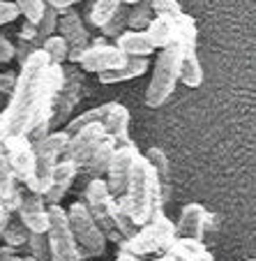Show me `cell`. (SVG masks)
I'll return each instance as SVG.
<instances>
[{
	"instance_id": "7",
	"label": "cell",
	"mask_w": 256,
	"mask_h": 261,
	"mask_svg": "<svg viewBox=\"0 0 256 261\" xmlns=\"http://www.w3.org/2000/svg\"><path fill=\"white\" fill-rule=\"evenodd\" d=\"M111 201H113V197H111V192H108L104 178H93V180L88 182V188H86L83 206L88 208L90 217L95 220V224L99 227V231L104 233V238L120 245L123 238H120L118 229H116L113 220H111Z\"/></svg>"
},
{
	"instance_id": "19",
	"label": "cell",
	"mask_w": 256,
	"mask_h": 261,
	"mask_svg": "<svg viewBox=\"0 0 256 261\" xmlns=\"http://www.w3.org/2000/svg\"><path fill=\"white\" fill-rule=\"evenodd\" d=\"M113 46L123 56H127V58H148V56L155 51L153 46H150V42H148V37H146L143 30H125L123 35L116 37Z\"/></svg>"
},
{
	"instance_id": "45",
	"label": "cell",
	"mask_w": 256,
	"mask_h": 261,
	"mask_svg": "<svg viewBox=\"0 0 256 261\" xmlns=\"http://www.w3.org/2000/svg\"><path fill=\"white\" fill-rule=\"evenodd\" d=\"M5 224H7V220H5V222H0V236H3V229H5Z\"/></svg>"
},
{
	"instance_id": "14",
	"label": "cell",
	"mask_w": 256,
	"mask_h": 261,
	"mask_svg": "<svg viewBox=\"0 0 256 261\" xmlns=\"http://www.w3.org/2000/svg\"><path fill=\"white\" fill-rule=\"evenodd\" d=\"M127 60V56H123L113 44H102V46H93L88 44V49L81 54V69L83 72H93V74H104L111 69H118L120 65ZM76 65V67H79Z\"/></svg>"
},
{
	"instance_id": "18",
	"label": "cell",
	"mask_w": 256,
	"mask_h": 261,
	"mask_svg": "<svg viewBox=\"0 0 256 261\" xmlns=\"http://www.w3.org/2000/svg\"><path fill=\"white\" fill-rule=\"evenodd\" d=\"M58 28H60V37L67 42L69 49H86L90 44L88 30H86L83 21L74 10L65 12L63 19H58Z\"/></svg>"
},
{
	"instance_id": "39",
	"label": "cell",
	"mask_w": 256,
	"mask_h": 261,
	"mask_svg": "<svg viewBox=\"0 0 256 261\" xmlns=\"http://www.w3.org/2000/svg\"><path fill=\"white\" fill-rule=\"evenodd\" d=\"M14 81H16V74H12V72H0V95L14 88Z\"/></svg>"
},
{
	"instance_id": "12",
	"label": "cell",
	"mask_w": 256,
	"mask_h": 261,
	"mask_svg": "<svg viewBox=\"0 0 256 261\" xmlns=\"http://www.w3.org/2000/svg\"><path fill=\"white\" fill-rule=\"evenodd\" d=\"M63 69H65V84L53 102V125L67 120L81 99V81H83V76H81L79 67L76 65H63Z\"/></svg>"
},
{
	"instance_id": "38",
	"label": "cell",
	"mask_w": 256,
	"mask_h": 261,
	"mask_svg": "<svg viewBox=\"0 0 256 261\" xmlns=\"http://www.w3.org/2000/svg\"><path fill=\"white\" fill-rule=\"evenodd\" d=\"M14 51L16 44H12L7 37H0V63H10L14 58Z\"/></svg>"
},
{
	"instance_id": "15",
	"label": "cell",
	"mask_w": 256,
	"mask_h": 261,
	"mask_svg": "<svg viewBox=\"0 0 256 261\" xmlns=\"http://www.w3.org/2000/svg\"><path fill=\"white\" fill-rule=\"evenodd\" d=\"M210 215L201 203H187L180 213V220L176 224V238H192V241H201L203 231H206Z\"/></svg>"
},
{
	"instance_id": "24",
	"label": "cell",
	"mask_w": 256,
	"mask_h": 261,
	"mask_svg": "<svg viewBox=\"0 0 256 261\" xmlns=\"http://www.w3.org/2000/svg\"><path fill=\"white\" fill-rule=\"evenodd\" d=\"M146 37H148L150 46L153 49H166L171 44V37H173V19L168 16H155L148 25H146Z\"/></svg>"
},
{
	"instance_id": "37",
	"label": "cell",
	"mask_w": 256,
	"mask_h": 261,
	"mask_svg": "<svg viewBox=\"0 0 256 261\" xmlns=\"http://www.w3.org/2000/svg\"><path fill=\"white\" fill-rule=\"evenodd\" d=\"M76 3H81V0H44V5L51 7V10H55L58 14H65V12L74 10Z\"/></svg>"
},
{
	"instance_id": "35",
	"label": "cell",
	"mask_w": 256,
	"mask_h": 261,
	"mask_svg": "<svg viewBox=\"0 0 256 261\" xmlns=\"http://www.w3.org/2000/svg\"><path fill=\"white\" fill-rule=\"evenodd\" d=\"M150 12H153L155 16L176 19L178 14H182V7L178 0H150Z\"/></svg>"
},
{
	"instance_id": "4",
	"label": "cell",
	"mask_w": 256,
	"mask_h": 261,
	"mask_svg": "<svg viewBox=\"0 0 256 261\" xmlns=\"http://www.w3.org/2000/svg\"><path fill=\"white\" fill-rule=\"evenodd\" d=\"M185 51L176 44H168L166 49L159 51L153 67L148 90H146V104L150 109H157L173 95L178 84V72H180V60Z\"/></svg>"
},
{
	"instance_id": "21",
	"label": "cell",
	"mask_w": 256,
	"mask_h": 261,
	"mask_svg": "<svg viewBox=\"0 0 256 261\" xmlns=\"http://www.w3.org/2000/svg\"><path fill=\"white\" fill-rule=\"evenodd\" d=\"M171 44L180 46L185 54H187V51H196V21H194V16L182 12V14H178L176 19H173Z\"/></svg>"
},
{
	"instance_id": "1",
	"label": "cell",
	"mask_w": 256,
	"mask_h": 261,
	"mask_svg": "<svg viewBox=\"0 0 256 261\" xmlns=\"http://www.w3.org/2000/svg\"><path fill=\"white\" fill-rule=\"evenodd\" d=\"M49 65V56L42 49H35L21 63L14 88H12L10 104H7L5 111H0V139L25 134L35 111L44 97V76Z\"/></svg>"
},
{
	"instance_id": "23",
	"label": "cell",
	"mask_w": 256,
	"mask_h": 261,
	"mask_svg": "<svg viewBox=\"0 0 256 261\" xmlns=\"http://www.w3.org/2000/svg\"><path fill=\"white\" fill-rule=\"evenodd\" d=\"M113 150H116V141L111 137H106V134H104V139L97 143V148L93 150V155L88 158V162L83 164V169L93 178H104L108 162H111V155H113Z\"/></svg>"
},
{
	"instance_id": "32",
	"label": "cell",
	"mask_w": 256,
	"mask_h": 261,
	"mask_svg": "<svg viewBox=\"0 0 256 261\" xmlns=\"http://www.w3.org/2000/svg\"><path fill=\"white\" fill-rule=\"evenodd\" d=\"M118 7H120V0H95L93 10H90V21L99 28V25H104L111 19V14H113Z\"/></svg>"
},
{
	"instance_id": "46",
	"label": "cell",
	"mask_w": 256,
	"mask_h": 261,
	"mask_svg": "<svg viewBox=\"0 0 256 261\" xmlns=\"http://www.w3.org/2000/svg\"><path fill=\"white\" fill-rule=\"evenodd\" d=\"M247 261H254V259H247Z\"/></svg>"
},
{
	"instance_id": "2",
	"label": "cell",
	"mask_w": 256,
	"mask_h": 261,
	"mask_svg": "<svg viewBox=\"0 0 256 261\" xmlns=\"http://www.w3.org/2000/svg\"><path fill=\"white\" fill-rule=\"evenodd\" d=\"M123 201L136 227H143L155 213H162L164 208V199L159 192L155 171L143 155H138L132 164V171H129L127 185L123 192Z\"/></svg>"
},
{
	"instance_id": "5",
	"label": "cell",
	"mask_w": 256,
	"mask_h": 261,
	"mask_svg": "<svg viewBox=\"0 0 256 261\" xmlns=\"http://www.w3.org/2000/svg\"><path fill=\"white\" fill-rule=\"evenodd\" d=\"M176 241V224L162 213H155L132 238L120 243V250L129 252L134 256H146L153 252H164Z\"/></svg>"
},
{
	"instance_id": "20",
	"label": "cell",
	"mask_w": 256,
	"mask_h": 261,
	"mask_svg": "<svg viewBox=\"0 0 256 261\" xmlns=\"http://www.w3.org/2000/svg\"><path fill=\"white\" fill-rule=\"evenodd\" d=\"M148 160V164L153 167L155 178H157V185H159V192H162L164 203L171 199V167H168V158L164 153L162 148H148V153L143 155Z\"/></svg>"
},
{
	"instance_id": "22",
	"label": "cell",
	"mask_w": 256,
	"mask_h": 261,
	"mask_svg": "<svg viewBox=\"0 0 256 261\" xmlns=\"http://www.w3.org/2000/svg\"><path fill=\"white\" fill-rule=\"evenodd\" d=\"M150 67L148 58H127L118 69H111V72L97 74L99 84H118V81H132L141 74H146Z\"/></svg>"
},
{
	"instance_id": "16",
	"label": "cell",
	"mask_w": 256,
	"mask_h": 261,
	"mask_svg": "<svg viewBox=\"0 0 256 261\" xmlns=\"http://www.w3.org/2000/svg\"><path fill=\"white\" fill-rule=\"evenodd\" d=\"M104 134L111 137L116 141V146H125V143H132L129 139V111L118 102H111V109L106 111L102 120Z\"/></svg>"
},
{
	"instance_id": "8",
	"label": "cell",
	"mask_w": 256,
	"mask_h": 261,
	"mask_svg": "<svg viewBox=\"0 0 256 261\" xmlns=\"http://www.w3.org/2000/svg\"><path fill=\"white\" fill-rule=\"evenodd\" d=\"M49 259L51 261H81L72 231H69L67 213L60 206H49Z\"/></svg>"
},
{
	"instance_id": "44",
	"label": "cell",
	"mask_w": 256,
	"mask_h": 261,
	"mask_svg": "<svg viewBox=\"0 0 256 261\" xmlns=\"http://www.w3.org/2000/svg\"><path fill=\"white\" fill-rule=\"evenodd\" d=\"M196 261H212V254H210V252H206V254H201Z\"/></svg>"
},
{
	"instance_id": "47",
	"label": "cell",
	"mask_w": 256,
	"mask_h": 261,
	"mask_svg": "<svg viewBox=\"0 0 256 261\" xmlns=\"http://www.w3.org/2000/svg\"><path fill=\"white\" fill-rule=\"evenodd\" d=\"M83 261H90V259H83Z\"/></svg>"
},
{
	"instance_id": "34",
	"label": "cell",
	"mask_w": 256,
	"mask_h": 261,
	"mask_svg": "<svg viewBox=\"0 0 256 261\" xmlns=\"http://www.w3.org/2000/svg\"><path fill=\"white\" fill-rule=\"evenodd\" d=\"M28 247H30V256L35 261H49V241H46V233H30Z\"/></svg>"
},
{
	"instance_id": "25",
	"label": "cell",
	"mask_w": 256,
	"mask_h": 261,
	"mask_svg": "<svg viewBox=\"0 0 256 261\" xmlns=\"http://www.w3.org/2000/svg\"><path fill=\"white\" fill-rule=\"evenodd\" d=\"M178 81H182L187 88H198V86L203 84V67H201V63H198L196 51H187V54H182Z\"/></svg>"
},
{
	"instance_id": "10",
	"label": "cell",
	"mask_w": 256,
	"mask_h": 261,
	"mask_svg": "<svg viewBox=\"0 0 256 261\" xmlns=\"http://www.w3.org/2000/svg\"><path fill=\"white\" fill-rule=\"evenodd\" d=\"M138 150L134 143H125V146H116L113 155H111V162L106 167V188L111 192V197H123L125 192V185H127V178L129 171H132V164L134 160L138 158Z\"/></svg>"
},
{
	"instance_id": "33",
	"label": "cell",
	"mask_w": 256,
	"mask_h": 261,
	"mask_svg": "<svg viewBox=\"0 0 256 261\" xmlns=\"http://www.w3.org/2000/svg\"><path fill=\"white\" fill-rule=\"evenodd\" d=\"M14 5L19 7V14L25 16V21L28 23H37L42 16V12H44V0H14Z\"/></svg>"
},
{
	"instance_id": "17",
	"label": "cell",
	"mask_w": 256,
	"mask_h": 261,
	"mask_svg": "<svg viewBox=\"0 0 256 261\" xmlns=\"http://www.w3.org/2000/svg\"><path fill=\"white\" fill-rule=\"evenodd\" d=\"M76 173H79V167L72 164V162H67V160H60V162L55 164L53 178H51V188H49V192L42 197L46 206H58V203L63 201V197L69 190V185L74 182Z\"/></svg>"
},
{
	"instance_id": "11",
	"label": "cell",
	"mask_w": 256,
	"mask_h": 261,
	"mask_svg": "<svg viewBox=\"0 0 256 261\" xmlns=\"http://www.w3.org/2000/svg\"><path fill=\"white\" fill-rule=\"evenodd\" d=\"M104 139V127L102 123H93L81 127L79 132H74L69 137L67 146H65V153L60 160H67V162L76 164V167H83L88 162V158L93 155V150L97 148V143Z\"/></svg>"
},
{
	"instance_id": "28",
	"label": "cell",
	"mask_w": 256,
	"mask_h": 261,
	"mask_svg": "<svg viewBox=\"0 0 256 261\" xmlns=\"http://www.w3.org/2000/svg\"><path fill=\"white\" fill-rule=\"evenodd\" d=\"M153 21L150 12V0H141L127 10V28L129 30H146V25Z\"/></svg>"
},
{
	"instance_id": "13",
	"label": "cell",
	"mask_w": 256,
	"mask_h": 261,
	"mask_svg": "<svg viewBox=\"0 0 256 261\" xmlns=\"http://www.w3.org/2000/svg\"><path fill=\"white\" fill-rule=\"evenodd\" d=\"M19 222L28 229V233H46L49 231V206L40 194L21 192L16 203Z\"/></svg>"
},
{
	"instance_id": "42",
	"label": "cell",
	"mask_w": 256,
	"mask_h": 261,
	"mask_svg": "<svg viewBox=\"0 0 256 261\" xmlns=\"http://www.w3.org/2000/svg\"><path fill=\"white\" fill-rule=\"evenodd\" d=\"M5 220H10V213H7L5 208L0 206V222H5Z\"/></svg>"
},
{
	"instance_id": "43",
	"label": "cell",
	"mask_w": 256,
	"mask_h": 261,
	"mask_svg": "<svg viewBox=\"0 0 256 261\" xmlns=\"http://www.w3.org/2000/svg\"><path fill=\"white\" fill-rule=\"evenodd\" d=\"M136 3H141V0H120V5H127V7L136 5Z\"/></svg>"
},
{
	"instance_id": "9",
	"label": "cell",
	"mask_w": 256,
	"mask_h": 261,
	"mask_svg": "<svg viewBox=\"0 0 256 261\" xmlns=\"http://www.w3.org/2000/svg\"><path fill=\"white\" fill-rule=\"evenodd\" d=\"M0 143H3V150H5V158L14 180L28 182V178L33 176V169H35V148L28 141V137L25 134L7 137V139H0Z\"/></svg>"
},
{
	"instance_id": "6",
	"label": "cell",
	"mask_w": 256,
	"mask_h": 261,
	"mask_svg": "<svg viewBox=\"0 0 256 261\" xmlns=\"http://www.w3.org/2000/svg\"><path fill=\"white\" fill-rule=\"evenodd\" d=\"M65 213H67L72 238H74L76 247H79L81 261L93 259V256H102L104 252H106V238H104V233L99 231V227L95 224V220L90 217L83 201H74Z\"/></svg>"
},
{
	"instance_id": "41",
	"label": "cell",
	"mask_w": 256,
	"mask_h": 261,
	"mask_svg": "<svg viewBox=\"0 0 256 261\" xmlns=\"http://www.w3.org/2000/svg\"><path fill=\"white\" fill-rule=\"evenodd\" d=\"M116 261H141V259H138V256H134V254H129V252L120 250V254L116 256Z\"/></svg>"
},
{
	"instance_id": "31",
	"label": "cell",
	"mask_w": 256,
	"mask_h": 261,
	"mask_svg": "<svg viewBox=\"0 0 256 261\" xmlns=\"http://www.w3.org/2000/svg\"><path fill=\"white\" fill-rule=\"evenodd\" d=\"M28 229L21 224L19 220H7V224H5V229H3V236H0V241H5L7 243V247H21V245H25L28 243Z\"/></svg>"
},
{
	"instance_id": "36",
	"label": "cell",
	"mask_w": 256,
	"mask_h": 261,
	"mask_svg": "<svg viewBox=\"0 0 256 261\" xmlns=\"http://www.w3.org/2000/svg\"><path fill=\"white\" fill-rule=\"evenodd\" d=\"M19 7L14 5V0H0V25L12 23L19 19Z\"/></svg>"
},
{
	"instance_id": "26",
	"label": "cell",
	"mask_w": 256,
	"mask_h": 261,
	"mask_svg": "<svg viewBox=\"0 0 256 261\" xmlns=\"http://www.w3.org/2000/svg\"><path fill=\"white\" fill-rule=\"evenodd\" d=\"M111 109V102L102 104V107H95V109H88V111H83L81 116H76V118H72L67 123V127L63 129L67 137H72L74 132H79L81 127H86V125H93V123H102L104 116H106V111Z\"/></svg>"
},
{
	"instance_id": "3",
	"label": "cell",
	"mask_w": 256,
	"mask_h": 261,
	"mask_svg": "<svg viewBox=\"0 0 256 261\" xmlns=\"http://www.w3.org/2000/svg\"><path fill=\"white\" fill-rule=\"evenodd\" d=\"M67 141H69V137L60 129V132H49L42 141L33 143V148H35V169H33V176H30L28 182H25L28 192L40 194V197H44V194L49 192L55 164H58L60 158H63Z\"/></svg>"
},
{
	"instance_id": "29",
	"label": "cell",
	"mask_w": 256,
	"mask_h": 261,
	"mask_svg": "<svg viewBox=\"0 0 256 261\" xmlns=\"http://www.w3.org/2000/svg\"><path fill=\"white\" fill-rule=\"evenodd\" d=\"M40 49L44 51L46 56H49L51 65H63V63H67V51H69V46H67V42H65L60 35H51V37H46V40L42 42Z\"/></svg>"
},
{
	"instance_id": "40",
	"label": "cell",
	"mask_w": 256,
	"mask_h": 261,
	"mask_svg": "<svg viewBox=\"0 0 256 261\" xmlns=\"http://www.w3.org/2000/svg\"><path fill=\"white\" fill-rule=\"evenodd\" d=\"M19 37H21V42H28V44H35L37 30H35V25H33V23H28V21H25L23 28H21V33H19Z\"/></svg>"
},
{
	"instance_id": "30",
	"label": "cell",
	"mask_w": 256,
	"mask_h": 261,
	"mask_svg": "<svg viewBox=\"0 0 256 261\" xmlns=\"http://www.w3.org/2000/svg\"><path fill=\"white\" fill-rule=\"evenodd\" d=\"M127 5H120L118 10L111 14V19L106 21L104 25H99V30H102V37H118V35H123L125 30H127Z\"/></svg>"
},
{
	"instance_id": "27",
	"label": "cell",
	"mask_w": 256,
	"mask_h": 261,
	"mask_svg": "<svg viewBox=\"0 0 256 261\" xmlns=\"http://www.w3.org/2000/svg\"><path fill=\"white\" fill-rule=\"evenodd\" d=\"M58 19L60 14L55 10H51V7H44V12H42L40 21L35 23V30H37V37H35V44H37V49L42 46V42L46 40V37H51V35H55V28H58Z\"/></svg>"
}]
</instances>
